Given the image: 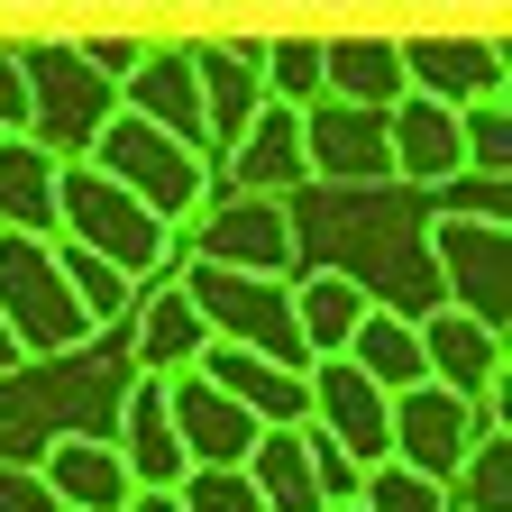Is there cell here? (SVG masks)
<instances>
[{
	"label": "cell",
	"instance_id": "1",
	"mask_svg": "<svg viewBox=\"0 0 512 512\" xmlns=\"http://www.w3.org/2000/svg\"><path fill=\"white\" fill-rule=\"evenodd\" d=\"M128 384V357L74 348V357H19L0 375V458H37L64 430H110V403Z\"/></svg>",
	"mask_w": 512,
	"mask_h": 512
},
{
	"label": "cell",
	"instance_id": "2",
	"mask_svg": "<svg viewBox=\"0 0 512 512\" xmlns=\"http://www.w3.org/2000/svg\"><path fill=\"white\" fill-rule=\"evenodd\" d=\"M55 238H83L92 256H110V266L128 275V284H165L174 266H183V229H165L138 192H119L101 165H64L55 174Z\"/></svg>",
	"mask_w": 512,
	"mask_h": 512
},
{
	"label": "cell",
	"instance_id": "3",
	"mask_svg": "<svg viewBox=\"0 0 512 512\" xmlns=\"http://www.w3.org/2000/svg\"><path fill=\"white\" fill-rule=\"evenodd\" d=\"M10 46H19V74H28V138L64 165L92 156L101 119L119 110V83L92 74V55L74 37H10Z\"/></svg>",
	"mask_w": 512,
	"mask_h": 512
},
{
	"label": "cell",
	"instance_id": "4",
	"mask_svg": "<svg viewBox=\"0 0 512 512\" xmlns=\"http://www.w3.org/2000/svg\"><path fill=\"white\" fill-rule=\"evenodd\" d=\"M0 330H10L19 357H74L92 348V311L74 302L55 266V238H28V229H0Z\"/></svg>",
	"mask_w": 512,
	"mask_h": 512
},
{
	"label": "cell",
	"instance_id": "5",
	"mask_svg": "<svg viewBox=\"0 0 512 512\" xmlns=\"http://www.w3.org/2000/svg\"><path fill=\"white\" fill-rule=\"evenodd\" d=\"M83 165H101L119 192H138V202H147L165 229H183L192 211L211 202V156H192L183 138H165V128H156V119H138V110H110Z\"/></svg>",
	"mask_w": 512,
	"mask_h": 512
},
{
	"label": "cell",
	"instance_id": "6",
	"mask_svg": "<svg viewBox=\"0 0 512 512\" xmlns=\"http://www.w3.org/2000/svg\"><path fill=\"white\" fill-rule=\"evenodd\" d=\"M174 284L192 293V311H202L211 339L256 348V357H275V366H311V348L293 330V275H238V266H202V256H183Z\"/></svg>",
	"mask_w": 512,
	"mask_h": 512
},
{
	"label": "cell",
	"instance_id": "7",
	"mask_svg": "<svg viewBox=\"0 0 512 512\" xmlns=\"http://www.w3.org/2000/svg\"><path fill=\"white\" fill-rule=\"evenodd\" d=\"M421 247H430L439 302H458L467 320L503 330V320H512V220H476V211H439L430 202Z\"/></svg>",
	"mask_w": 512,
	"mask_h": 512
},
{
	"label": "cell",
	"instance_id": "8",
	"mask_svg": "<svg viewBox=\"0 0 512 512\" xmlns=\"http://www.w3.org/2000/svg\"><path fill=\"white\" fill-rule=\"evenodd\" d=\"M183 256L202 266H238V275H293V220L275 192H211L202 211L183 220Z\"/></svg>",
	"mask_w": 512,
	"mask_h": 512
},
{
	"label": "cell",
	"instance_id": "9",
	"mask_svg": "<svg viewBox=\"0 0 512 512\" xmlns=\"http://www.w3.org/2000/svg\"><path fill=\"white\" fill-rule=\"evenodd\" d=\"M476 430H485V412L458 403L448 384H403V394L384 403V458H403L412 476L448 485V476H458V458L476 448Z\"/></svg>",
	"mask_w": 512,
	"mask_h": 512
},
{
	"label": "cell",
	"instance_id": "10",
	"mask_svg": "<svg viewBox=\"0 0 512 512\" xmlns=\"http://www.w3.org/2000/svg\"><path fill=\"white\" fill-rule=\"evenodd\" d=\"M302 183H394V147H384V110L330 101L302 110Z\"/></svg>",
	"mask_w": 512,
	"mask_h": 512
},
{
	"label": "cell",
	"instance_id": "11",
	"mask_svg": "<svg viewBox=\"0 0 512 512\" xmlns=\"http://www.w3.org/2000/svg\"><path fill=\"white\" fill-rule=\"evenodd\" d=\"M412 330H421V375H430V384H448L458 403L503 394V330L467 320L458 302H430V311H412Z\"/></svg>",
	"mask_w": 512,
	"mask_h": 512
},
{
	"label": "cell",
	"instance_id": "12",
	"mask_svg": "<svg viewBox=\"0 0 512 512\" xmlns=\"http://www.w3.org/2000/svg\"><path fill=\"white\" fill-rule=\"evenodd\" d=\"M192 55V83H202V138H211V165L238 147V128L266 110V83H256V37H183Z\"/></svg>",
	"mask_w": 512,
	"mask_h": 512
},
{
	"label": "cell",
	"instance_id": "13",
	"mask_svg": "<svg viewBox=\"0 0 512 512\" xmlns=\"http://www.w3.org/2000/svg\"><path fill=\"white\" fill-rule=\"evenodd\" d=\"M302 384H311V430L339 439L357 467H375L384 458V403H394V394H384L366 366H348V357H311Z\"/></svg>",
	"mask_w": 512,
	"mask_h": 512
},
{
	"label": "cell",
	"instance_id": "14",
	"mask_svg": "<svg viewBox=\"0 0 512 512\" xmlns=\"http://www.w3.org/2000/svg\"><path fill=\"white\" fill-rule=\"evenodd\" d=\"M110 448H119V467L128 485H183V439H174V412H165V375H138L128 366L119 384V403H110Z\"/></svg>",
	"mask_w": 512,
	"mask_h": 512
},
{
	"label": "cell",
	"instance_id": "15",
	"mask_svg": "<svg viewBox=\"0 0 512 512\" xmlns=\"http://www.w3.org/2000/svg\"><path fill=\"white\" fill-rule=\"evenodd\" d=\"M119 110H138V119L165 128V138H183L192 156H211V138H202V83H192L183 37H147V55L119 74Z\"/></svg>",
	"mask_w": 512,
	"mask_h": 512
},
{
	"label": "cell",
	"instance_id": "16",
	"mask_svg": "<svg viewBox=\"0 0 512 512\" xmlns=\"http://www.w3.org/2000/svg\"><path fill=\"white\" fill-rule=\"evenodd\" d=\"M165 412H174V439H183V458H192V467H238V458H247V439H256V412H238L202 366L165 375Z\"/></svg>",
	"mask_w": 512,
	"mask_h": 512
},
{
	"label": "cell",
	"instance_id": "17",
	"mask_svg": "<svg viewBox=\"0 0 512 512\" xmlns=\"http://www.w3.org/2000/svg\"><path fill=\"white\" fill-rule=\"evenodd\" d=\"M128 366L138 375H183L192 357L211 348V330H202V311H192V293L165 275V284H138V302H128Z\"/></svg>",
	"mask_w": 512,
	"mask_h": 512
},
{
	"label": "cell",
	"instance_id": "18",
	"mask_svg": "<svg viewBox=\"0 0 512 512\" xmlns=\"http://www.w3.org/2000/svg\"><path fill=\"white\" fill-rule=\"evenodd\" d=\"M384 147H394V183H412V192H439L448 174H467L458 110L430 101V92H403L394 110H384Z\"/></svg>",
	"mask_w": 512,
	"mask_h": 512
},
{
	"label": "cell",
	"instance_id": "19",
	"mask_svg": "<svg viewBox=\"0 0 512 512\" xmlns=\"http://www.w3.org/2000/svg\"><path fill=\"white\" fill-rule=\"evenodd\" d=\"M302 183V110H284V101H266L247 128H238V147L211 165V192H284Z\"/></svg>",
	"mask_w": 512,
	"mask_h": 512
},
{
	"label": "cell",
	"instance_id": "20",
	"mask_svg": "<svg viewBox=\"0 0 512 512\" xmlns=\"http://www.w3.org/2000/svg\"><path fill=\"white\" fill-rule=\"evenodd\" d=\"M394 46H403V92H430L448 110L476 101V92H512L494 37H394Z\"/></svg>",
	"mask_w": 512,
	"mask_h": 512
},
{
	"label": "cell",
	"instance_id": "21",
	"mask_svg": "<svg viewBox=\"0 0 512 512\" xmlns=\"http://www.w3.org/2000/svg\"><path fill=\"white\" fill-rule=\"evenodd\" d=\"M192 366H202L238 412H256V430H275V421H311V384H302V366H275V357L229 348V339H211Z\"/></svg>",
	"mask_w": 512,
	"mask_h": 512
},
{
	"label": "cell",
	"instance_id": "22",
	"mask_svg": "<svg viewBox=\"0 0 512 512\" xmlns=\"http://www.w3.org/2000/svg\"><path fill=\"white\" fill-rule=\"evenodd\" d=\"M37 476L55 485V503L64 512H128V467H119V448H110V430H64V439H46L37 448Z\"/></svg>",
	"mask_w": 512,
	"mask_h": 512
},
{
	"label": "cell",
	"instance_id": "23",
	"mask_svg": "<svg viewBox=\"0 0 512 512\" xmlns=\"http://www.w3.org/2000/svg\"><path fill=\"white\" fill-rule=\"evenodd\" d=\"M320 92L357 101V110H394L403 101V46L394 37H366V28L320 37Z\"/></svg>",
	"mask_w": 512,
	"mask_h": 512
},
{
	"label": "cell",
	"instance_id": "24",
	"mask_svg": "<svg viewBox=\"0 0 512 512\" xmlns=\"http://www.w3.org/2000/svg\"><path fill=\"white\" fill-rule=\"evenodd\" d=\"M247 485L266 494V512H320V485H311V430L302 421H275L247 439Z\"/></svg>",
	"mask_w": 512,
	"mask_h": 512
},
{
	"label": "cell",
	"instance_id": "25",
	"mask_svg": "<svg viewBox=\"0 0 512 512\" xmlns=\"http://www.w3.org/2000/svg\"><path fill=\"white\" fill-rule=\"evenodd\" d=\"M55 174L64 156H46L37 138H0V229L55 238Z\"/></svg>",
	"mask_w": 512,
	"mask_h": 512
},
{
	"label": "cell",
	"instance_id": "26",
	"mask_svg": "<svg viewBox=\"0 0 512 512\" xmlns=\"http://www.w3.org/2000/svg\"><path fill=\"white\" fill-rule=\"evenodd\" d=\"M357 320H366V293H357L348 275H330V266H293V330H302L311 357H339Z\"/></svg>",
	"mask_w": 512,
	"mask_h": 512
},
{
	"label": "cell",
	"instance_id": "27",
	"mask_svg": "<svg viewBox=\"0 0 512 512\" xmlns=\"http://www.w3.org/2000/svg\"><path fill=\"white\" fill-rule=\"evenodd\" d=\"M348 366H366L384 394H403V384H430L421 375V330H412V311H384V302H366V320L348 330V348H339Z\"/></svg>",
	"mask_w": 512,
	"mask_h": 512
},
{
	"label": "cell",
	"instance_id": "28",
	"mask_svg": "<svg viewBox=\"0 0 512 512\" xmlns=\"http://www.w3.org/2000/svg\"><path fill=\"white\" fill-rule=\"evenodd\" d=\"M448 512H512V430L485 421L476 448L458 458V476H448Z\"/></svg>",
	"mask_w": 512,
	"mask_h": 512
},
{
	"label": "cell",
	"instance_id": "29",
	"mask_svg": "<svg viewBox=\"0 0 512 512\" xmlns=\"http://www.w3.org/2000/svg\"><path fill=\"white\" fill-rule=\"evenodd\" d=\"M55 266H64V284H74V302L92 311V330H119L128 320V302H138V284H128L110 256H92L83 238H55Z\"/></svg>",
	"mask_w": 512,
	"mask_h": 512
},
{
	"label": "cell",
	"instance_id": "30",
	"mask_svg": "<svg viewBox=\"0 0 512 512\" xmlns=\"http://www.w3.org/2000/svg\"><path fill=\"white\" fill-rule=\"evenodd\" d=\"M256 83L284 110H311L320 101V37H256Z\"/></svg>",
	"mask_w": 512,
	"mask_h": 512
},
{
	"label": "cell",
	"instance_id": "31",
	"mask_svg": "<svg viewBox=\"0 0 512 512\" xmlns=\"http://www.w3.org/2000/svg\"><path fill=\"white\" fill-rule=\"evenodd\" d=\"M458 147H467V174H512V92L458 101Z\"/></svg>",
	"mask_w": 512,
	"mask_h": 512
},
{
	"label": "cell",
	"instance_id": "32",
	"mask_svg": "<svg viewBox=\"0 0 512 512\" xmlns=\"http://www.w3.org/2000/svg\"><path fill=\"white\" fill-rule=\"evenodd\" d=\"M357 512H448V485L412 476L403 458H375V467L357 476Z\"/></svg>",
	"mask_w": 512,
	"mask_h": 512
},
{
	"label": "cell",
	"instance_id": "33",
	"mask_svg": "<svg viewBox=\"0 0 512 512\" xmlns=\"http://www.w3.org/2000/svg\"><path fill=\"white\" fill-rule=\"evenodd\" d=\"M174 503L183 512H266V494L247 485V467H183Z\"/></svg>",
	"mask_w": 512,
	"mask_h": 512
},
{
	"label": "cell",
	"instance_id": "34",
	"mask_svg": "<svg viewBox=\"0 0 512 512\" xmlns=\"http://www.w3.org/2000/svg\"><path fill=\"white\" fill-rule=\"evenodd\" d=\"M0 512H64L55 485L37 476V458H0Z\"/></svg>",
	"mask_w": 512,
	"mask_h": 512
},
{
	"label": "cell",
	"instance_id": "35",
	"mask_svg": "<svg viewBox=\"0 0 512 512\" xmlns=\"http://www.w3.org/2000/svg\"><path fill=\"white\" fill-rule=\"evenodd\" d=\"M0 138H28V74L10 37H0Z\"/></svg>",
	"mask_w": 512,
	"mask_h": 512
},
{
	"label": "cell",
	"instance_id": "36",
	"mask_svg": "<svg viewBox=\"0 0 512 512\" xmlns=\"http://www.w3.org/2000/svg\"><path fill=\"white\" fill-rule=\"evenodd\" d=\"M74 46L92 55V74H110V83H119V74H128V64H138V55H147V37H128V28H92V37H74Z\"/></svg>",
	"mask_w": 512,
	"mask_h": 512
},
{
	"label": "cell",
	"instance_id": "37",
	"mask_svg": "<svg viewBox=\"0 0 512 512\" xmlns=\"http://www.w3.org/2000/svg\"><path fill=\"white\" fill-rule=\"evenodd\" d=\"M128 512H183V503H174V485H138V494H128Z\"/></svg>",
	"mask_w": 512,
	"mask_h": 512
},
{
	"label": "cell",
	"instance_id": "38",
	"mask_svg": "<svg viewBox=\"0 0 512 512\" xmlns=\"http://www.w3.org/2000/svg\"><path fill=\"white\" fill-rule=\"evenodd\" d=\"M10 366H19V348H10V330H0V375H10Z\"/></svg>",
	"mask_w": 512,
	"mask_h": 512
},
{
	"label": "cell",
	"instance_id": "39",
	"mask_svg": "<svg viewBox=\"0 0 512 512\" xmlns=\"http://www.w3.org/2000/svg\"><path fill=\"white\" fill-rule=\"evenodd\" d=\"M330 512H357V503H330Z\"/></svg>",
	"mask_w": 512,
	"mask_h": 512
}]
</instances>
